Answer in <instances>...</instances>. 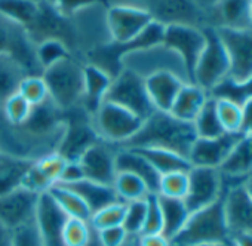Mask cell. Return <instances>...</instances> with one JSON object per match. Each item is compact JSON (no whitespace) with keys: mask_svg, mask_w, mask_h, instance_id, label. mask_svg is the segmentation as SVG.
Instances as JSON below:
<instances>
[{"mask_svg":"<svg viewBox=\"0 0 252 246\" xmlns=\"http://www.w3.org/2000/svg\"><path fill=\"white\" fill-rule=\"evenodd\" d=\"M196 138L193 123L183 122L171 113L155 110L143 122L140 131L125 143L122 149H165L187 157Z\"/></svg>","mask_w":252,"mask_h":246,"instance_id":"cell-1","label":"cell"},{"mask_svg":"<svg viewBox=\"0 0 252 246\" xmlns=\"http://www.w3.org/2000/svg\"><path fill=\"white\" fill-rule=\"evenodd\" d=\"M231 240L233 236L225 221L221 197L212 205L191 212L186 225L171 240V243L181 246H197L230 243Z\"/></svg>","mask_w":252,"mask_h":246,"instance_id":"cell-2","label":"cell"},{"mask_svg":"<svg viewBox=\"0 0 252 246\" xmlns=\"http://www.w3.org/2000/svg\"><path fill=\"white\" fill-rule=\"evenodd\" d=\"M83 65L80 60L68 57L43 71L42 77L48 86L49 99L60 110H68L82 102Z\"/></svg>","mask_w":252,"mask_h":246,"instance_id":"cell-3","label":"cell"},{"mask_svg":"<svg viewBox=\"0 0 252 246\" xmlns=\"http://www.w3.org/2000/svg\"><path fill=\"white\" fill-rule=\"evenodd\" d=\"M24 30L34 45H39L40 42L48 39L63 42L71 52V57L73 52L80 46L79 30L73 17L63 15L46 0H39L37 15Z\"/></svg>","mask_w":252,"mask_h":246,"instance_id":"cell-4","label":"cell"},{"mask_svg":"<svg viewBox=\"0 0 252 246\" xmlns=\"http://www.w3.org/2000/svg\"><path fill=\"white\" fill-rule=\"evenodd\" d=\"M63 116L64 134L57 153L67 160H77L85 150L101 140L94 126V114L79 104L68 110H63Z\"/></svg>","mask_w":252,"mask_h":246,"instance_id":"cell-5","label":"cell"},{"mask_svg":"<svg viewBox=\"0 0 252 246\" xmlns=\"http://www.w3.org/2000/svg\"><path fill=\"white\" fill-rule=\"evenodd\" d=\"M205 33V48L196 62L191 83L200 86L208 93L230 73V61L225 48L214 26L202 27Z\"/></svg>","mask_w":252,"mask_h":246,"instance_id":"cell-6","label":"cell"},{"mask_svg":"<svg viewBox=\"0 0 252 246\" xmlns=\"http://www.w3.org/2000/svg\"><path fill=\"white\" fill-rule=\"evenodd\" d=\"M143 119L117 104L102 101L94 114V126L102 141L122 147L143 126Z\"/></svg>","mask_w":252,"mask_h":246,"instance_id":"cell-7","label":"cell"},{"mask_svg":"<svg viewBox=\"0 0 252 246\" xmlns=\"http://www.w3.org/2000/svg\"><path fill=\"white\" fill-rule=\"evenodd\" d=\"M104 101L129 110L143 120L152 116L156 110L149 98L144 77L128 68H123L116 77H113Z\"/></svg>","mask_w":252,"mask_h":246,"instance_id":"cell-8","label":"cell"},{"mask_svg":"<svg viewBox=\"0 0 252 246\" xmlns=\"http://www.w3.org/2000/svg\"><path fill=\"white\" fill-rule=\"evenodd\" d=\"M58 143L30 135L23 126H14L6 120L0 105V150L5 154L37 160L57 152Z\"/></svg>","mask_w":252,"mask_h":246,"instance_id":"cell-9","label":"cell"},{"mask_svg":"<svg viewBox=\"0 0 252 246\" xmlns=\"http://www.w3.org/2000/svg\"><path fill=\"white\" fill-rule=\"evenodd\" d=\"M0 54L14 58L27 76L43 74L36 58V45L21 26L3 15H0Z\"/></svg>","mask_w":252,"mask_h":246,"instance_id":"cell-10","label":"cell"},{"mask_svg":"<svg viewBox=\"0 0 252 246\" xmlns=\"http://www.w3.org/2000/svg\"><path fill=\"white\" fill-rule=\"evenodd\" d=\"M217 33L230 61V73L236 82L252 77V29H231L217 26Z\"/></svg>","mask_w":252,"mask_h":246,"instance_id":"cell-11","label":"cell"},{"mask_svg":"<svg viewBox=\"0 0 252 246\" xmlns=\"http://www.w3.org/2000/svg\"><path fill=\"white\" fill-rule=\"evenodd\" d=\"M205 33L202 27L189 24H168L165 26V34L162 45L175 52L187 71L189 82H191L196 62L205 48Z\"/></svg>","mask_w":252,"mask_h":246,"instance_id":"cell-12","label":"cell"},{"mask_svg":"<svg viewBox=\"0 0 252 246\" xmlns=\"http://www.w3.org/2000/svg\"><path fill=\"white\" fill-rule=\"evenodd\" d=\"M122 67L132 70L143 77H147L156 71H172L189 82V76L181 58L163 45L125 55L122 60Z\"/></svg>","mask_w":252,"mask_h":246,"instance_id":"cell-13","label":"cell"},{"mask_svg":"<svg viewBox=\"0 0 252 246\" xmlns=\"http://www.w3.org/2000/svg\"><path fill=\"white\" fill-rule=\"evenodd\" d=\"M152 21V14L141 6L114 5L105 14V27L110 40L116 43L134 40Z\"/></svg>","mask_w":252,"mask_h":246,"instance_id":"cell-14","label":"cell"},{"mask_svg":"<svg viewBox=\"0 0 252 246\" xmlns=\"http://www.w3.org/2000/svg\"><path fill=\"white\" fill-rule=\"evenodd\" d=\"M224 196L221 172L215 168L191 166L189 171V190L184 197L190 214L199 211Z\"/></svg>","mask_w":252,"mask_h":246,"instance_id":"cell-15","label":"cell"},{"mask_svg":"<svg viewBox=\"0 0 252 246\" xmlns=\"http://www.w3.org/2000/svg\"><path fill=\"white\" fill-rule=\"evenodd\" d=\"M119 146L99 140L77 159L86 180L113 185L116 180V154Z\"/></svg>","mask_w":252,"mask_h":246,"instance_id":"cell-16","label":"cell"},{"mask_svg":"<svg viewBox=\"0 0 252 246\" xmlns=\"http://www.w3.org/2000/svg\"><path fill=\"white\" fill-rule=\"evenodd\" d=\"M39 194L24 187H18L0 196V222L15 230L34 221Z\"/></svg>","mask_w":252,"mask_h":246,"instance_id":"cell-17","label":"cell"},{"mask_svg":"<svg viewBox=\"0 0 252 246\" xmlns=\"http://www.w3.org/2000/svg\"><path fill=\"white\" fill-rule=\"evenodd\" d=\"M240 137L242 134L224 132L215 138H196L187 159L191 166L218 169Z\"/></svg>","mask_w":252,"mask_h":246,"instance_id":"cell-18","label":"cell"},{"mask_svg":"<svg viewBox=\"0 0 252 246\" xmlns=\"http://www.w3.org/2000/svg\"><path fill=\"white\" fill-rule=\"evenodd\" d=\"M67 219L68 215L57 205L48 191L39 194L34 224L46 246H63V228Z\"/></svg>","mask_w":252,"mask_h":246,"instance_id":"cell-19","label":"cell"},{"mask_svg":"<svg viewBox=\"0 0 252 246\" xmlns=\"http://www.w3.org/2000/svg\"><path fill=\"white\" fill-rule=\"evenodd\" d=\"M218 171L222 177L224 191L243 184L245 178L252 175V134H242Z\"/></svg>","mask_w":252,"mask_h":246,"instance_id":"cell-20","label":"cell"},{"mask_svg":"<svg viewBox=\"0 0 252 246\" xmlns=\"http://www.w3.org/2000/svg\"><path fill=\"white\" fill-rule=\"evenodd\" d=\"M222 206L231 236L252 233V200L246 194L243 184L230 187L224 191Z\"/></svg>","mask_w":252,"mask_h":246,"instance_id":"cell-21","label":"cell"},{"mask_svg":"<svg viewBox=\"0 0 252 246\" xmlns=\"http://www.w3.org/2000/svg\"><path fill=\"white\" fill-rule=\"evenodd\" d=\"M146 89L153 107L159 111L169 113L180 89L187 83L172 71H156L144 77Z\"/></svg>","mask_w":252,"mask_h":246,"instance_id":"cell-22","label":"cell"},{"mask_svg":"<svg viewBox=\"0 0 252 246\" xmlns=\"http://www.w3.org/2000/svg\"><path fill=\"white\" fill-rule=\"evenodd\" d=\"M146 9L152 14L155 21H159L165 26H196L193 20L199 14V5L194 0H150V5Z\"/></svg>","mask_w":252,"mask_h":246,"instance_id":"cell-23","label":"cell"},{"mask_svg":"<svg viewBox=\"0 0 252 246\" xmlns=\"http://www.w3.org/2000/svg\"><path fill=\"white\" fill-rule=\"evenodd\" d=\"M116 172H129L141 178L150 193L158 194L159 193V183H160V175L159 172L150 165V162L137 153L135 150L131 149H119L116 154Z\"/></svg>","mask_w":252,"mask_h":246,"instance_id":"cell-24","label":"cell"},{"mask_svg":"<svg viewBox=\"0 0 252 246\" xmlns=\"http://www.w3.org/2000/svg\"><path fill=\"white\" fill-rule=\"evenodd\" d=\"M111 80L113 77L102 68L94 64L83 65V96L80 104L91 114H95L98 107L102 104Z\"/></svg>","mask_w":252,"mask_h":246,"instance_id":"cell-25","label":"cell"},{"mask_svg":"<svg viewBox=\"0 0 252 246\" xmlns=\"http://www.w3.org/2000/svg\"><path fill=\"white\" fill-rule=\"evenodd\" d=\"M208 99H209V93L205 89H202L200 86L191 82H187L180 89L169 113L183 122L193 123Z\"/></svg>","mask_w":252,"mask_h":246,"instance_id":"cell-26","label":"cell"},{"mask_svg":"<svg viewBox=\"0 0 252 246\" xmlns=\"http://www.w3.org/2000/svg\"><path fill=\"white\" fill-rule=\"evenodd\" d=\"M58 184V183H57ZM68 188H71L74 193H77L83 202L88 205L89 211L94 214L102 208H105L110 203L119 202L120 199L117 197L113 185H105V184H99L91 180H80L77 183L73 184H64Z\"/></svg>","mask_w":252,"mask_h":246,"instance_id":"cell-27","label":"cell"},{"mask_svg":"<svg viewBox=\"0 0 252 246\" xmlns=\"http://www.w3.org/2000/svg\"><path fill=\"white\" fill-rule=\"evenodd\" d=\"M144 156L150 165L159 172V175H166L171 172H189L191 165L187 157L165 150V149H153V147H143V149H131Z\"/></svg>","mask_w":252,"mask_h":246,"instance_id":"cell-28","label":"cell"},{"mask_svg":"<svg viewBox=\"0 0 252 246\" xmlns=\"http://www.w3.org/2000/svg\"><path fill=\"white\" fill-rule=\"evenodd\" d=\"M158 199H159L162 218H163L162 234L166 239L172 240L186 225L190 216V211L183 199H171V197H165L160 194H158Z\"/></svg>","mask_w":252,"mask_h":246,"instance_id":"cell-29","label":"cell"},{"mask_svg":"<svg viewBox=\"0 0 252 246\" xmlns=\"http://www.w3.org/2000/svg\"><path fill=\"white\" fill-rule=\"evenodd\" d=\"M34 160L2 154L0 157V196L23 185V180Z\"/></svg>","mask_w":252,"mask_h":246,"instance_id":"cell-30","label":"cell"},{"mask_svg":"<svg viewBox=\"0 0 252 246\" xmlns=\"http://www.w3.org/2000/svg\"><path fill=\"white\" fill-rule=\"evenodd\" d=\"M48 193L52 196V199L57 202V205L70 216V218H79V219H83V221H88L91 219L92 216V212L89 211L88 205L83 202V199L74 193L71 188H68L67 185L64 184H55L52 185Z\"/></svg>","mask_w":252,"mask_h":246,"instance_id":"cell-31","label":"cell"},{"mask_svg":"<svg viewBox=\"0 0 252 246\" xmlns=\"http://www.w3.org/2000/svg\"><path fill=\"white\" fill-rule=\"evenodd\" d=\"M252 0H217V11L221 26L231 29H252L249 21Z\"/></svg>","mask_w":252,"mask_h":246,"instance_id":"cell-32","label":"cell"},{"mask_svg":"<svg viewBox=\"0 0 252 246\" xmlns=\"http://www.w3.org/2000/svg\"><path fill=\"white\" fill-rule=\"evenodd\" d=\"M26 76L24 68L14 58L0 54V105L18 92L20 83Z\"/></svg>","mask_w":252,"mask_h":246,"instance_id":"cell-33","label":"cell"},{"mask_svg":"<svg viewBox=\"0 0 252 246\" xmlns=\"http://www.w3.org/2000/svg\"><path fill=\"white\" fill-rule=\"evenodd\" d=\"M209 96L215 99H228L242 107L252 99V77L243 82H236L227 76L209 92Z\"/></svg>","mask_w":252,"mask_h":246,"instance_id":"cell-34","label":"cell"},{"mask_svg":"<svg viewBox=\"0 0 252 246\" xmlns=\"http://www.w3.org/2000/svg\"><path fill=\"white\" fill-rule=\"evenodd\" d=\"M113 188L117 197L126 203L146 199L150 194L147 184L141 178L129 172H117L116 180L113 183Z\"/></svg>","mask_w":252,"mask_h":246,"instance_id":"cell-35","label":"cell"},{"mask_svg":"<svg viewBox=\"0 0 252 246\" xmlns=\"http://www.w3.org/2000/svg\"><path fill=\"white\" fill-rule=\"evenodd\" d=\"M39 0H0V15L26 29L37 15Z\"/></svg>","mask_w":252,"mask_h":246,"instance_id":"cell-36","label":"cell"},{"mask_svg":"<svg viewBox=\"0 0 252 246\" xmlns=\"http://www.w3.org/2000/svg\"><path fill=\"white\" fill-rule=\"evenodd\" d=\"M193 126L197 138H215L224 134V129L217 116L215 99L212 96H209V99L206 101V104L194 119Z\"/></svg>","mask_w":252,"mask_h":246,"instance_id":"cell-37","label":"cell"},{"mask_svg":"<svg viewBox=\"0 0 252 246\" xmlns=\"http://www.w3.org/2000/svg\"><path fill=\"white\" fill-rule=\"evenodd\" d=\"M68 57H71V52L60 40L48 39V40H43L39 45H36V58L43 71L46 68H49L51 65H54Z\"/></svg>","mask_w":252,"mask_h":246,"instance_id":"cell-38","label":"cell"},{"mask_svg":"<svg viewBox=\"0 0 252 246\" xmlns=\"http://www.w3.org/2000/svg\"><path fill=\"white\" fill-rule=\"evenodd\" d=\"M125 211H126V202H114L107 205L105 208L96 211L92 214L89 224L95 231L104 230V228H110V227H117L122 225L123 222V216H125Z\"/></svg>","mask_w":252,"mask_h":246,"instance_id":"cell-39","label":"cell"},{"mask_svg":"<svg viewBox=\"0 0 252 246\" xmlns=\"http://www.w3.org/2000/svg\"><path fill=\"white\" fill-rule=\"evenodd\" d=\"M215 99V98H214ZM215 110L224 132L242 134V107L228 99H215Z\"/></svg>","mask_w":252,"mask_h":246,"instance_id":"cell-40","label":"cell"},{"mask_svg":"<svg viewBox=\"0 0 252 246\" xmlns=\"http://www.w3.org/2000/svg\"><path fill=\"white\" fill-rule=\"evenodd\" d=\"M92 236L94 233L88 221L68 216L63 228V246H88Z\"/></svg>","mask_w":252,"mask_h":246,"instance_id":"cell-41","label":"cell"},{"mask_svg":"<svg viewBox=\"0 0 252 246\" xmlns=\"http://www.w3.org/2000/svg\"><path fill=\"white\" fill-rule=\"evenodd\" d=\"M2 110L5 113L6 120L11 123V125L23 126L29 120L32 111H33V105L21 93L15 92L2 104Z\"/></svg>","mask_w":252,"mask_h":246,"instance_id":"cell-42","label":"cell"},{"mask_svg":"<svg viewBox=\"0 0 252 246\" xmlns=\"http://www.w3.org/2000/svg\"><path fill=\"white\" fill-rule=\"evenodd\" d=\"M18 93H21L33 107L49 99V91L42 76H26L20 83Z\"/></svg>","mask_w":252,"mask_h":246,"instance_id":"cell-43","label":"cell"},{"mask_svg":"<svg viewBox=\"0 0 252 246\" xmlns=\"http://www.w3.org/2000/svg\"><path fill=\"white\" fill-rule=\"evenodd\" d=\"M65 163H67V159H64L60 153L54 152V153H49V154L34 160V168L46 180V183L52 187L57 183H60V178H61Z\"/></svg>","mask_w":252,"mask_h":246,"instance_id":"cell-44","label":"cell"},{"mask_svg":"<svg viewBox=\"0 0 252 246\" xmlns=\"http://www.w3.org/2000/svg\"><path fill=\"white\" fill-rule=\"evenodd\" d=\"M187 190H189V172H171L160 177L158 194L171 199L184 200Z\"/></svg>","mask_w":252,"mask_h":246,"instance_id":"cell-45","label":"cell"},{"mask_svg":"<svg viewBox=\"0 0 252 246\" xmlns=\"http://www.w3.org/2000/svg\"><path fill=\"white\" fill-rule=\"evenodd\" d=\"M146 209H147L146 199L126 203V211H125L122 227L126 233H128V236H140L141 234V230L144 225V218H146Z\"/></svg>","mask_w":252,"mask_h":246,"instance_id":"cell-46","label":"cell"},{"mask_svg":"<svg viewBox=\"0 0 252 246\" xmlns=\"http://www.w3.org/2000/svg\"><path fill=\"white\" fill-rule=\"evenodd\" d=\"M146 203H147V209H146V218H144L141 234H159L162 233L163 228V218H162L158 194L150 193L146 197Z\"/></svg>","mask_w":252,"mask_h":246,"instance_id":"cell-47","label":"cell"},{"mask_svg":"<svg viewBox=\"0 0 252 246\" xmlns=\"http://www.w3.org/2000/svg\"><path fill=\"white\" fill-rule=\"evenodd\" d=\"M12 246H46L34 221L12 230Z\"/></svg>","mask_w":252,"mask_h":246,"instance_id":"cell-48","label":"cell"},{"mask_svg":"<svg viewBox=\"0 0 252 246\" xmlns=\"http://www.w3.org/2000/svg\"><path fill=\"white\" fill-rule=\"evenodd\" d=\"M49 5H52L58 12L65 17H74L77 11L83 6H91L94 3L102 2V0H46Z\"/></svg>","mask_w":252,"mask_h":246,"instance_id":"cell-49","label":"cell"},{"mask_svg":"<svg viewBox=\"0 0 252 246\" xmlns=\"http://www.w3.org/2000/svg\"><path fill=\"white\" fill-rule=\"evenodd\" d=\"M96 233L101 246H122L126 242V239H128V233L123 230L122 225L104 228Z\"/></svg>","mask_w":252,"mask_h":246,"instance_id":"cell-50","label":"cell"},{"mask_svg":"<svg viewBox=\"0 0 252 246\" xmlns=\"http://www.w3.org/2000/svg\"><path fill=\"white\" fill-rule=\"evenodd\" d=\"M80 180H85V175H83V171H82L79 162L67 160V163L63 169V174H61V178H60V184H73Z\"/></svg>","mask_w":252,"mask_h":246,"instance_id":"cell-51","label":"cell"},{"mask_svg":"<svg viewBox=\"0 0 252 246\" xmlns=\"http://www.w3.org/2000/svg\"><path fill=\"white\" fill-rule=\"evenodd\" d=\"M138 246H171V240L162 233L159 234H141L138 236Z\"/></svg>","mask_w":252,"mask_h":246,"instance_id":"cell-52","label":"cell"},{"mask_svg":"<svg viewBox=\"0 0 252 246\" xmlns=\"http://www.w3.org/2000/svg\"><path fill=\"white\" fill-rule=\"evenodd\" d=\"M242 134H252V99L242 105Z\"/></svg>","mask_w":252,"mask_h":246,"instance_id":"cell-53","label":"cell"},{"mask_svg":"<svg viewBox=\"0 0 252 246\" xmlns=\"http://www.w3.org/2000/svg\"><path fill=\"white\" fill-rule=\"evenodd\" d=\"M0 246H12V230L0 222Z\"/></svg>","mask_w":252,"mask_h":246,"instance_id":"cell-54","label":"cell"},{"mask_svg":"<svg viewBox=\"0 0 252 246\" xmlns=\"http://www.w3.org/2000/svg\"><path fill=\"white\" fill-rule=\"evenodd\" d=\"M233 246H252V233H240L233 236Z\"/></svg>","mask_w":252,"mask_h":246,"instance_id":"cell-55","label":"cell"},{"mask_svg":"<svg viewBox=\"0 0 252 246\" xmlns=\"http://www.w3.org/2000/svg\"><path fill=\"white\" fill-rule=\"evenodd\" d=\"M243 188H245L246 194L249 196V199L252 200V175H249L248 178H245V181H243Z\"/></svg>","mask_w":252,"mask_h":246,"instance_id":"cell-56","label":"cell"},{"mask_svg":"<svg viewBox=\"0 0 252 246\" xmlns=\"http://www.w3.org/2000/svg\"><path fill=\"white\" fill-rule=\"evenodd\" d=\"M199 8H215L217 0H194Z\"/></svg>","mask_w":252,"mask_h":246,"instance_id":"cell-57","label":"cell"},{"mask_svg":"<svg viewBox=\"0 0 252 246\" xmlns=\"http://www.w3.org/2000/svg\"><path fill=\"white\" fill-rule=\"evenodd\" d=\"M122 246H138V236H128Z\"/></svg>","mask_w":252,"mask_h":246,"instance_id":"cell-58","label":"cell"},{"mask_svg":"<svg viewBox=\"0 0 252 246\" xmlns=\"http://www.w3.org/2000/svg\"><path fill=\"white\" fill-rule=\"evenodd\" d=\"M171 246H181V245L171 243ZM197 246H233V242H230V243H217V245H197Z\"/></svg>","mask_w":252,"mask_h":246,"instance_id":"cell-59","label":"cell"},{"mask_svg":"<svg viewBox=\"0 0 252 246\" xmlns=\"http://www.w3.org/2000/svg\"><path fill=\"white\" fill-rule=\"evenodd\" d=\"M88 246H101V243H99V240H98V237H96V233L92 236V239H91V242H89Z\"/></svg>","mask_w":252,"mask_h":246,"instance_id":"cell-60","label":"cell"},{"mask_svg":"<svg viewBox=\"0 0 252 246\" xmlns=\"http://www.w3.org/2000/svg\"><path fill=\"white\" fill-rule=\"evenodd\" d=\"M249 21H251V27H252V2H251V11H249Z\"/></svg>","mask_w":252,"mask_h":246,"instance_id":"cell-61","label":"cell"},{"mask_svg":"<svg viewBox=\"0 0 252 246\" xmlns=\"http://www.w3.org/2000/svg\"><path fill=\"white\" fill-rule=\"evenodd\" d=\"M2 154H3V153H2V150H0V157H2Z\"/></svg>","mask_w":252,"mask_h":246,"instance_id":"cell-62","label":"cell"}]
</instances>
